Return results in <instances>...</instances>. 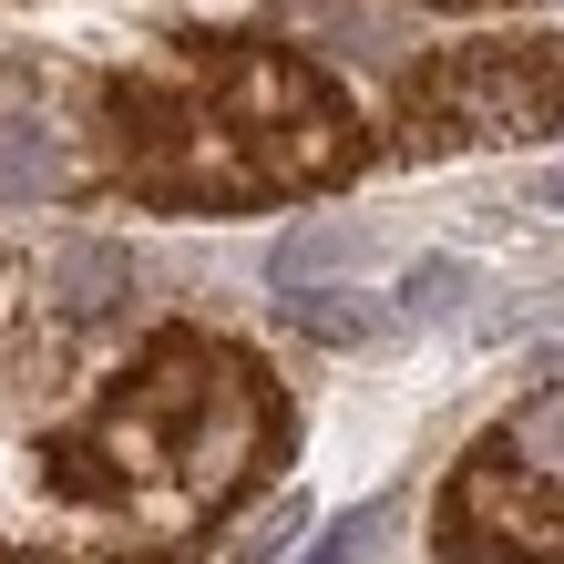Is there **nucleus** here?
I'll list each match as a JSON object with an SVG mask.
<instances>
[{"instance_id":"f257e3e1","label":"nucleus","mask_w":564,"mask_h":564,"mask_svg":"<svg viewBox=\"0 0 564 564\" xmlns=\"http://www.w3.org/2000/svg\"><path fill=\"white\" fill-rule=\"evenodd\" d=\"M278 318L288 328H308V339H328V349H359V339H390L401 328V297H328V288H278Z\"/></svg>"},{"instance_id":"f03ea898","label":"nucleus","mask_w":564,"mask_h":564,"mask_svg":"<svg viewBox=\"0 0 564 564\" xmlns=\"http://www.w3.org/2000/svg\"><path fill=\"white\" fill-rule=\"evenodd\" d=\"M492 462H503V473H523V482H554V492H564V380L534 390V401L492 431Z\"/></svg>"},{"instance_id":"7ed1b4c3","label":"nucleus","mask_w":564,"mask_h":564,"mask_svg":"<svg viewBox=\"0 0 564 564\" xmlns=\"http://www.w3.org/2000/svg\"><path fill=\"white\" fill-rule=\"evenodd\" d=\"M370 257H380V237H370V226H339V216H328V226H297V237H278V288H318V268H370Z\"/></svg>"},{"instance_id":"20e7f679","label":"nucleus","mask_w":564,"mask_h":564,"mask_svg":"<svg viewBox=\"0 0 564 564\" xmlns=\"http://www.w3.org/2000/svg\"><path fill=\"white\" fill-rule=\"evenodd\" d=\"M473 268L462 257H431V268H411V288H401V328H431V318H462L473 308Z\"/></svg>"},{"instance_id":"39448f33","label":"nucleus","mask_w":564,"mask_h":564,"mask_svg":"<svg viewBox=\"0 0 564 564\" xmlns=\"http://www.w3.org/2000/svg\"><path fill=\"white\" fill-rule=\"evenodd\" d=\"M0 195H52V134L31 113H0Z\"/></svg>"},{"instance_id":"423d86ee","label":"nucleus","mask_w":564,"mask_h":564,"mask_svg":"<svg viewBox=\"0 0 564 564\" xmlns=\"http://www.w3.org/2000/svg\"><path fill=\"white\" fill-rule=\"evenodd\" d=\"M62 308H104V297H123V257H104V247H73L62 257Z\"/></svg>"},{"instance_id":"0eeeda50","label":"nucleus","mask_w":564,"mask_h":564,"mask_svg":"<svg viewBox=\"0 0 564 564\" xmlns=\"http://www.w3.org/2000/svg\"><path fill=\"white\" fill-rule=\"evenodd\" d=\"M380 523H390L380 503H370V513H349V523H339V534H328L308 564H370V554H380Z\"/></svg>"},{"instance_id":"6e6552de","label":"nucleus","mask_w":564,"mask_h":564,"mask_svg":"<svg viewBox=\"0 0 564 564\" xmlns=\"http://www.w3.org/2000/svg\"><path fill=\"white\" fill-rule=\"evenodd\" d=\"M288 534H297V503H278V513H268V523H257V534H247V554H278V544H288Z\"/></svg>"},{"instance_id":"1a4fd4ad","label":"nucleus","mask_w":564,"mask_h":564,"mask_svg":"<svg viewBox=\"0 0 564 564\" xmlns=\"http://www.w3.org/2000/svg\"><path fill=\"white\" fill-rule=\"evenodd\" d=\"M544 206H564V164H554V175H544Z\"/></svg>"}]
</instances>
